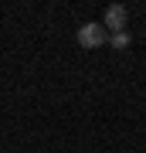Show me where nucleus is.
I'll return each mask as SVG.
<instances>
[{
    "instance_id": "nucleus-1",
    "label": "nucleus",
    "mask_w": 146,
    "mask_h": 153,
    "mask_svg": "<svg viewBox=\"0 0 146 153\" xmlns=\"http://www.w3.org/2000/svg\"><path fill=\"white\" fill-rule=\"evenodd\" d=\"M105 41H109V31L102 27V24L88 21V24L78 27V44H82V48H102Z\"/></svg>"
},
{
    "instance_id": "nucleus-2",
    "label": "nucleus",
    "mask_w": 146,
    "mask_h": 153,
    "mask_svg": "<svg viewBox=\"0 0 146 153\" xmlns=\"http://www.w3.org/2000/svg\"><path fill=\"white\" fill-rule=\"evenodd\" d=\"M126 21H129V10H126L122 4H112V7H105L102 27H105V31H112V34H119V31H126Z\"/></svg>"
},
{
    "instance_id": "nucleus-3",
    "label": "nucleus",
    "mask_w": 146,
    "mask_h": 153,
    "mask_svg": "<svg viewBox=\"0 0 146 153\" xmlns=\"http://www.w3.org/2000/svg\"><path fill=\"white\" fill-rule=\"evenodd\" d=\"M129 31H119V34H109V44H112V48L116 51H126V48H129Z\"/></svg>"
}]
</instances>
